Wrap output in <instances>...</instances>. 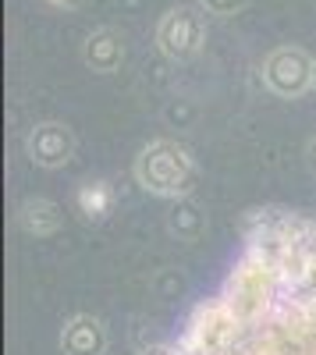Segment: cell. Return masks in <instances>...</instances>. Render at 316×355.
<instances>
[{
    "label": "cell",
    "instance_id": "cell-1",
    "mask_svg": "<svg viewBox=\"0 0 316 355\" xmlns=\"http://www.w3.org/2000/svg\"><path fill=\"white\" fill-rule=\"evenodd\" d=\"M242 252L185 320L178 355H316V220L249 210Z\"/></svg>",
    "mask_w": 316,
    "mask_h": 355
},
{
    "label": "cell",
    "instance_id": "cell-2",
    "mask_svg": "<svg viewBox=\"0 0 316 355\" xmlns=\"http://www.w3.org/2000/svg\"><path fill=\"white\" fill-rule=\"evenodd\" d=\"M135 182L142 192L157 199H185L199 185V167L185 142L178 139H153L135 157Z\"/></svg>",
    "mask_w": 316,
    "mask_h": 355
},
{
    "label": "cell",
    "instance_id": "cell-3",
    "mask_svg": "<svg viewBox=\"0 0 316 355\" xmlns=\"http://www.w3.org/2000/svg\"><path fill=\"white\" fill-rule=\"evenodd\" d=\"M203 8H188L178 4L170 8L160 21H157V50L167 57V61H192V57L203 53L207 46V21H203Z\"/></svg>",
    "mask_w": 316,
    "mask_h": 355
},
{
    "label": "cell",
    "instance_id": "cell-4",
    "mask_svg": "<svg viewBox=\"0 0 316 355\" xmlns=\"http://www.w3.org/2000/svg\"><path fill=\"white\" fill-rule=\"evenodd\" d=\"M313 64H316V57H309L302 46H277L263 57L260 75L274 96L299 100L313 89Z\"/></svg>",
    "mask_w": 316,
    "mask_h": 355
},
{
    "label": "cell",
    "instance_id": "cell-5",
    "mask_svg": "<svg viewBox=\"0 0 316 355\" xmlns=\"http://www.w3.org/2000/svg\"><path fill=\"white\" fill-rule=\"evenodd\" d=\"M25 157L43 171H61L75 157V132L64 121H40L25 135Z\"/></svg>",
    "mask_w": 316,
    "mask_h": 355
},
{
    "label": "cell",
    "instance_id": "cell-6",
    "mask_svg": "<svg viewBox=\"0 0 316 355\" xmlns=\"http://www.w3.org/2000/svg\"><path fill=\"white\" fill-rule=\"evenodd\" d=\"M57 348H61V355H107L110 334H107L100 316L75 313L71 320H64L61 338H57Z\"/></svg>",
    "mask_w": 316,
    "mask_h": 355
},
{
    "label": "cell",
    "instance_id": "cell-7",
    "mask_svg": "<svg viewBox=\"0 0 316 355\" xmlns=\"http://www.w3.org/2000/svg\"><path fill=\"white\" fill-rule=\"evenodd\" d=\"M82 61L96 75H114L125 64V36L118 28H96L82 43Z\"/></svg>",
    "mask_w": 316,
    "mask_h": 355
},
{
    "label": "cell",
    "instance_id": "cell-8",
    "mask_svg": "<svg viewBox=\"0 0 316 355\" xmlns=\"http://www.w3.org/2000/svg\"><path fill=\"white\" fill-rule=\"evenodd\" d=\"M64 224V214L61 206L46 196H28L21 206H18V227L28 234V239H53Z\"/></svg>",
    "mask_w": 316,
    "mask_h": 355
},
{
    "label": "cell",
    "instance_id": "cell-9",
    "mask_svg": "<svg viewBox=\"0 0 316 355\" xmlns=\"http://www.w3.org/2000/svg\"><path fill=\"white\" fill-rule=\"evenodd\" d=\"M114 202H118V192H114V185L103 182V178H89V182H82L78 192H75V210L82 214L85 224H103L114 214Z\"/></svg>",
    "mask_w": 316,
    "mask_h": 355
},
{
    "label": "cell",
    "instance_id": "cell-10",
    "mask_svg": "<svg viewBox=\"0 0 316 355\" xmlns=\"http://www.w3.org/2000/svg\"><path fill=\"white\" fill-rule=\"evenodd\" d=\"M167 231L175 234L178 242H199V239L207 234V214H203V206H195L192 196H185V199H170Z\"/></svg>",
    "mask_w": 316,
    "mask_h": 355
},
{
    "label": "cell",
    "instance_id": "cell-11",
    "mask_svg": "<svg viewBox=\"0 0 316 355\" xmlns=\"http://www.w3.org/2000/svg\"><path fill=\"white\" fill-rule=\"evenodd\" d=\"M195 4L213 18H235L249 8V0H195Z\"/></svg>",
    "mask_w": 316,
    "mask_h": 355
},
{
    "label": "cell",
    "instance_id": "cell-12",
    "mask_svg": "<svg viewBox=\"0 0 316 355\" xmlns=\"http://www.w3.org/2000/svg\"><path fill=\"white\" fill-rule=\"evenodd\" d=\"M139 355H178V345H146L139 348Z\"/></svg>",
    "mask_w": 316,
    "mask_h": 355
},
{
    "label": "cell",
    "instance_id": "cell-13",
    "mask_svg": "<svg viewBox=\"0 0 316 355\" xmlns=\"http://www.w3.org/2000/svg\"><path fill=\"white\" fill-rule=\"evenodd\" d=\"M50 8H61V11H75V8H82L85 0H46Z\"/></svg>",
    "mask_w": 316,
    "mask_h": 355
},
{
    "label": "cell",
    "instance_id": "cell-14",
    "mask_svg": "<svg viewBox=\"0 0 316 355\" xmlns=\"http://www.w3.org/2000/svg\"><path fill=\"white\" fill-rule=\"evenodd\" d=\"M306 153H309V164H313V167H316V135H313V139H309V146H306Z\"/></svg>",
    "mask_w": 316,
    "mask_h": 355
},
{
    "label": "cell",
    "instance_id": "cell-15",
    "mask_svg": "<svg viewBox=\"0 0 316 355\" xmlns=\"http://www.w3.org/2000/svg\"><path fill=\"white\" fill-rule=\"evenodd\" d=\"M313 89H316V64H313Z\"/></svg>",
    "mask_w": 316,
    "mask_h": 355
}]
</instances>
